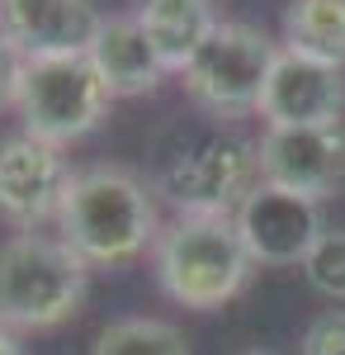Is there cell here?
I'll list each match as a JSON object with an SVG mask.
<instances>
[{
  "instance_id": "cell-1",
  "label": "cell",
  "mask_w": 345,
  "mask_h": 355,
  "mask_svg": "<svg viewBox=\"0 0 345 355\" xmlns=\"http://www.w3.org/2000/svg\"><path fill=\"white\" fill-rule=\"evenodd\" d=\"M152 180L180 218L185 214H222L232 218L246 194L260 185L256 142L227 128L222 119H175L152 142Z\"/></svg>"
},
{
  "instance_id": "cell-2",
  "label": "cell",
  "mask_w": 345,
  "mask_h": 355,
  "mask_svg": "<svg viewBox=\"0 0 345 355\" xmlns=\"http://www.w3.org/2000/svg\"><path fill=\"white\" fill-rule=\"evenodd\" d=\"M57 237L85 266H128L157 246V204L147 180L123 166H85L57 209Z\"/></svg>"
},
{
  "instance_id": "cell-3",
  "label": "cell",
  "mask_w": 345,
  "mask_h": 355,
  "mask_svg": "<svg viewBox=\"0 0 345 355\" xmlns=\"http://www.w3.org/2000/svg\"><path fill=\"white\" fill-rule=\"evenodd\" d=\"M152 266H157L161 294L194 313H213L232 303L256 270L237 232V218H222V214L175 218L152 246Z\"/></svg>"
},
{
  "instance_id": "cell-4",
  "label": "cell",
  "mask_w": 345,
  "mask_h": 355,
  "mask_svg": "<svg viewBox=\"0 0 345 355\" xmlns=\"http://www.w3.org/2000/svg\"><path fill=\"white\" fill-rule=\"evenodd\" d=\"M90 289V266L62 237L19 232L0 242V331H53L76 318Z\"/></svg>"
},
{
  "instance_id": "cell-5",
  "label": "cell",
  "mask_w": 345,
  "mask_h": 355,
  "mask_svg": "<svg viewBox=\"0 0 345 355\" xmlns=\"http://www.w3.org/2000/svg\"><path fill=\"white\" fill-rule=\"evenodd\" d=\"M114 95L105 90L90 57H38L24 62L15 110L28 137H43L53 147H67L76 137L95 133L105 123Z\"/></svg>"
},
{
  "instance_id": "cell-6",
  "label": "cell",
  "mask_w": 345,
  "mask_h": 355,
  "mask_svg": "<svg viewBox=\"0 0 345 355\" xmlns=\"http://www.w3.org/2000/svg\"><path fill=\"white\" fill-rule=\"evenodd\" d=\"M274 57H279V43L256 24H218L180 71L185 95L209 119H241L260 110V90L269 81Z\"/></svg>"
},
{
  "instance_id": "cell-7",
  "label": "cell",
  "mask_w": 345,
  "mask_h": 355,
  "mask_svg": "<svg viewBox=\"0 0 345 355\" xmlns=\"http://www.w3.org/2000/svg\"><path fill=\"white\" fill-rule=\"evenodd\" d=\"M260 180L303 199H341L345 194V123L326 128H265L256 142Z\"/></svg>"
},
{
  "instance_id": "cell-8",
  "label": "cell",
  "mask_w": 345,
  "mask_h": 355,
  "mask_svg": "<svg viewBox=\"0 0 345 355\" xmlns=\"http://www.w3.org/2000/svg\"><path fill=\"white\" fill-rule=\"evenodd\" d=\"M71 162L67 152L43 142V137L19 133L0 137V218L33 232L38 223H57V209L71 185Z\"/></svg>"
},
{
  "instance_id": "cell-9",
  "label": "cell",
  "mask_w": 345,
  "mask_h": 355,
  "mask_svg": "<svg viewBox=\"0 0 345 355\" xmlns=\"http://www.w3.org/2000/svg\"><path fill=\"white\" fill-rule=\"evenodd\" d=\"M256 114L265 119V128H326V123H341L345 114L341 67L279 48Z\"/></svg>"
},
{
  "instance_id": "cell-10",
  "label": "cell",
  "mask_w": 345,
  "mask_h": 355,
  "mask_svg": "<svg viewBox=\"0 0 345 355\" xmlns=\"http://www.w3.org/2000/svg\"><path fill=\"white\" fill-rule=\"evenodd\" d=\"M237 232L256 266H303L312 242L321 237V214L312 199L274 185H256L237 214Z\"/></svg>"
},
{
  "instance_id": "cell-11",
  "label": "cell",
  "mask_w": 345,
  "mask_h": 355,
  "mask_svg": "<svg viewBox=\"0 0 345 355\" xmlns=\"http://www.w3.org/2000/svg\"><path fill=\"white\" fill-rule=\"evenodd\" d=\"M105 15L90 0H0V33L24 62L85 57Z\"/></svg>"
},
{
  "instance_id": "cell-12",
  "label": "cell",
  "mask_w": 345,
  "mask_h": 355,
  "mask_svg": "<svg viewBox=\"0 0 345 355\" xmlns=\"http://www.w3.org/2000/svg\"><path fill=\"white\" fill-rule=\"evenodd\" d=\"M90 67L100 71V81L114 100H137V95H152L166 76L157 48L147 43V33L137 24V15H114L100 24L95 43H90Z\"/></svg>"
},
{
  "instance_id": "cell-13",
  "label": "cell",
  "mask_w": 345,
  "mask_h": 355,
  "mask_svg": "<svg viewBox=\"0 0 345 355\" xmlns=\"http://www.w3.org/2000/svg\"><path fill=\"white\" fill-rule=\"evenodd\" d=\"M137 24L166 71H185L189 57L218 28V19H213V0H147L137 10Z\"/></svg>"
},
{
  "instance_id": "cell-14",
  "label": "cell",
  "mask_w": 345,
  "mask_h": 355,
  "mask_svg": "<svg viewBox=\"0 0 345 355\" xmlns=\"http://www.w3.org/2000/svg\"><path fill=\"white\" fill-rule=\"evenodd\" d=\"M284 48L345 67V0H293L284 10Z\"/></svg>"
},
{
  "instance_id": "cell-15",
  "label": "cell",
  "mask_w": 345,
  "mask_h": 355,
  "mask_svg": "<svg viewBox=\"0 0 345 355\" xmlns=\"http://www.w3.org/2000/svg\"><path fill=\"white\" fill-rule=\"evenodd\" d=\"M90 355H189V341L166 318H118L100 327Z\"/></svg>"
},
{
  "instance_id": "cell-16",
  "label": "cell",
  "mask_w": 345,
  "mask_h": 355,
  "mask_svg": "<svg viewBox=\"0 0 345 355\" xmlns=\"http://www.w3.org/2000/svg\"><path fill=\"white\" fill-rule=\"evenodd\" d=\"M303 275L317 294L345 303V227H321V237L303 261Z\"/></svg>"
},
{
  "instance_id": "cell-17",
  "label": "cell",
  "mask_w": 345,
  "mask_h": 355,
  "mask_svg": "<svg viewBox=\"0 0 345 355\" xmlns=\"http://www.w3.org/2000/svg\"><path fill=\"white\" fill-rule=\"evenodd\" d=\"M303 355H345V308H326L308 322Z\"/></svg>"
},
{
  "instance_id": "cell-18",
  "label": "cell",
  "mask_w": 345,
  "mask_h": 355,
  "mask_svg": "<svg viewBox=\"0 0 345 355\" xmlns=\"http://www.w3.org/2000/svg\"><path fill=\"white\" fill-rule=\"evenodd\" d=\"M19 76H24V57L15 53V43L0 33V110L15 105V95H19Z\"/></svg>"
},
{
  "instance_id": "cell-19",
  "label": "cell",
  "mask_w": 345,
  "mask_h": 355,
  "mask_svg": "<svg viewBox=\"0 0 345 355\" xmlns=\"http://www.w3.org/2000/svg\"><path fill=\"white\" fill-rule=\"evenodd\" d=\"M0 355H24V346H19L10 331H0Z\"/></svg>"
},
{
  "instance_id": "cell-20",
  "label": "cell",
  "mask_w": 345,
  "mask_h": 355,
  "mask_svg": "<svg viewBox=\"0 0 345 355\" xmlns=\"http://www.w3.org/2000/svg\"><path fill=\"white\" fill-rule=\"evenodd\" d=\"M241 355H279V351H260V346H256V351H241Z\"/></svg>"
}]
</instances>
